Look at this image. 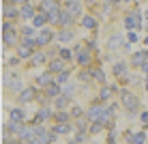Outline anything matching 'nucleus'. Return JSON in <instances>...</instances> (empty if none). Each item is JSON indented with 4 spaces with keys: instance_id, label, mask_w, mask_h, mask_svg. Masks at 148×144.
<instances>
[{
    "instance_id": "6",
    "label": "nucleus",
    "mask_w": 148,
    "mask_h": 144,
    "mask_svg": "<svg viewBox=\"0 0 148 144\" xmlns=\"http://www.w3.org/2000/svg\"><path fill=\"white\" fill-rule=\"evenodd\" d=\"M22 123H24V121H13V118H11V123H7V129L19 138V136H22V131H24V125H22Z\"/></svg>"
},
{
    "instance_id": "10",
    "label": "nucleus",
    "mask_w": 148,
    "mask_h": 144,
    "mask_svg": "<svg viewBox=\"0 0 148 144\" xmlns=\"http://www.w3.org/2000/svg\"><path fill=\"white\" fill-rule=\"evenodd\" d=\"M37 84H41V86H45V88H47L49 84H54V78H52V71H47V73H41L39 78H37Z\"/></svg>"
},
{
    "instance_id": "19",
    "label": "nucleus",
    "mask_w": 148,
    "mask_h": 144,
    "mask_svg": "<svg viewBox=\"0 0 148 144\" xmlns=\"http://www.w3.org/2000/svg\"><path fill=\"white\" fill-rule=\"evenodd\" d=\"M82 24H84V28H97V22H95V17H90V15H84L82 17Z\"/></svg>"
},
{
    "instance_id": "14",
    "label": "nucleus",
    "mask_w": 148,
    "mask_h": 144,
    "mask_svg": "<svg viewBox=\"0 0 148 144\" xmlns=\"http://www.w3.org/2000/svg\"><path fill=\"white\" fill-rule=\"evenodd\" d=\"M47 118H52V112H49L47 107H41V110H39V114H37V123L41 125V123H45Z\"/></svg>"
},
{
    "instance_id": "32",
    "label": "nucleus",
    "mask_w": 148,
    "mask_h": 144,
    "mask_svg": "<svg viewBox=\"0 0 148 144\" xmlns=\"http://www.w3.org/2000/svg\"><path fill=\"white\" fill-rule=\"evenodd\" d=\"M112 90H114V88H110V86H103V88H101V99H110Z\"/></svg>"
},
{
    "instance_id": "31",
    "label": "nucleus",
    "mask_w": 148,
    "mask_h": 144,
    "mask_svg": "<svg viewBox=\"0 0 148 144\" xmlns=\"http://www.w3.org/2000/svg\"><path fill=\"white\" fill-rule=\"evenodd\" d=\"M11 118L13 121H24V112L22 110H11Z\"/></svg>"
},
{
    "instance_id": "35",
    "label": "nucleus",
    "mask_w": 148,
    "mask_h": 144,
    "mask_svg": "<svg viewBox=\"0 0 148 144\" xmlns=\"http://www.w3.org/2000/svg\"><path fill=\"white\" fill-rule=\"evenodd\" d=\"M90 73H92V71H90ZM90 73H88V71H82V73H79V80H82V82H90Z\"/></svg>"
},
{
    "instance_id": "16",
    "label": "nucleus",
    "mask_w": 148,
    "mask_h": 144,
    "mask_svg": "<svg viewBox=\"0 0 148 144\" xmlns=\"http://www.w3.org/2000/svg\"><path fill=\"white\" fill-rule=\"evenodd\" d=\"M4 82H7V86H9V88H15V90H19V88H22V82H19L17 78H11V75H7V78H4Z\"/></svg>"
},
{
    "instance_id": "13",
    "label": "nucleus",
    "mask_w": 148,
    "mask_h": 144,
    "mask_svg": "<svg viewBox=\"0 0 148 144\" xmlns=\"http://www.w3.org/2000/svg\"><path fill=\"white\" fill-rule=\"evenodd\" d=\"M127 142L129 144H142L144 142V133H127Z\"/></svg>"
},
{
    "instance_id": "44",
    "label": "nucleus",
    "mask_w": 148,
    "mask_h": 144,
    "mask_svg": "<svg viewBox=\"0 0 148 144\" xmlns=\"http://www.w3.org/2000/svg\"><path fill=\"white\" fill-rule=\"evenodd\" d=\"M69 144H77V142H75V140H71V142H69Z\"/></svg>"
},
{
    "instance_id": "18",
    "label": "nucleus",
    "mask_w": 148,
    "mask_h": 144,
    "mask_svg": "<svg viewBox=\"0 0 148 144\" xmlns=\"http://www.w3.org/2000/svg\"><path fill=\"white\" fill-rule=\"evenodd\" d=\"M67 103H69V95H58L56 97V107H58V110H64Z\"/></svg>"
},
{
    "instance_id": "40",
    "label": "nucleus",
    "mask_w": 148,
    "mask_h": 144,
    "mask_svg": "<svg viewBox=\"0 0 148 144\" xmlns=\"http://www.w3.org/2000/svg\"><path fill=\"white\" fill-rule=\"evenodd\" d=\"M4 2H13V4H26V0H4Z\"/></svg>"
},
{
    "instance_id": "7",
    "label": "nucleus",
    "mask_w": 148,
    "mask_h": 144,
    "mask_svg": "<svg viewBox=\"0 0 148 144\" xmlns=\"http://www.w3.org/2000/svg\"><path fill=\"white\" fill-rule=\"evenodd\" d=\"M19 11H17V7H13V2H4V17L7 19H13V17H17Z\"/></svg>"
},
{
    "instance_id": "42",
    "label": "nucleus",
    "mask_w": 148,
    "mask_h": 144,
    "mask_svg": "<svg viewBox=\"0 0 148 144\" xmlns=\"http://www.w3.org/2000/svg\"><path fill=\"white\" fill-rule=\"evenodd\" d=\"M129 41H137V34L135 32H129Z\"/></svg>"
},
{
    "instance_id": "1",
    "label": "nucleus",
    "mask_w": 148,
    "mask_h": 144,
    "mask_svg": "<svg viewBox=\"0 0 148 144\" xmlns=\"http://www.w3.org/2000/svg\"><path fill=\"white\" fill-rule=\"evenodd\" d=\"M120 99H122V105L129 110V114L133 116V112L137 110V105H140V101H137L135 95H131L129 90H120Z\"/></svg>"
},
{
    "instance_id": "17",
    "label": "nucleus",
    "mask_w": 148,
    "mask_h": 144,
    "mask_svg": "<svg viewBox=\"0 0 148 144\" xmlns=\"http://www.w3.org/2000/svg\"><path fill=\"white\" fill-rule=\"evenodd\" d=\"M49 71H52V73L64 71V63H62V60H52V63H49Z\"/></svg>"
},
{
    "instance_id": "15",
    "label": "nucleus",
    "mask_w": 148,
    "mask_h": 144,
    "mask_svg": "<svg viewBox=\"0 0 148 144\" xmlns=\"http://www.w3.org/2000/svg\"><path fill=\"white\" fill-rule=\"evenodd\" d=\"M120 45H122V37H120V34H114V37L108 41V48L110 50H118Z\"/></svg>"
},
{
    "instance_id": "46",
    "label": "nucleus",
    "mask_w": 148,
    "mask_h": 144,
    "mask_svg": "<svg viewBox=\"0 0 148 144\" xmlns=\"http://www.w3.org/2000/svg\"><path fill=\"white\" fill-rule=\"evenodd\" d=\"M146 17H148V11H146Z\"/></svg>"
},
{
    "instance_id": "26",
    "label": "nucleus",
    "mask_w": 148,
    "mask_h": 144,
    "mask_svg": "<svg viewBox=\"0 0 148 144\" xmlns=\"http://www.w3.org/2000/svg\"><path fill=\"white\" fill-rule=\"evenodd\" d=\"M45 90H47V97H58V92H60V88L56 86V82H54V84H49Z\"/></svg>"
},
{
    "instance_id": "45",
    "label": "nucleus",
    "mask_w": 148,
    "mask_h": 144,
    "mask_svg": "<svg viewBox=\"0 0 148 144\" xmlns=\"http://www.w3.org/2000/svg\"><path fill=\"white\" fill-rule=\"evenodd\" d=\"M146 60H148V52H146Z\"/></svg>"
},
{
    "instance_id": "8",
    "label": "nucleus",
    "mask_w": 148,
    "mask_h": 144,
    "mask_svg": "<svg viewBox=\"0 0 148 144\" xmlns=\"http://www.w3.org/2000/svg\"><path fill=\"white\" fill-rule=\"evenodd\" d=\"M19 15H22L24 19H34V9H32V4H22V9H19Z\"/></svg>"
},
{
    "instance_id": "37",
    "label": "nucleus",
    "mask_w": 148,
    "mask_h": 144,
    "mask_svg": "<svg viewBox=\"0 0 148 144\" xmlns=\"http://www.w3.org/2000/svg\"><path fill=\"white\" fill-rule=\"evenodd\" d=\"M60 56H62V58H71V56H73V52H71V50H67V48H62V50H60Z\"/></svg>"
},
{
    "instance_id": "5",
    "label": "nucleus",
    "mask_w": 148,
    "mask_h": 144,
    "mask_svg": "<svg viewBox=\"0 0 148 144\" xmlns=\"http://www.w3.org/2000/svg\"><path fill=\"white\" fill-rule=\"evenodd\" d=\"M34 97H37V90H34L32 86H30V88H24L22 92H19V101H22V103H30Z\"/></svg>"
},
{
    "instance_id": "34",
    "label": "nucleus",
    "mask_w": 148,
    "mask_h": 144,
    "mask_svg": "<svg viewBox=\"0 0 148 144\" xmlns=\"http://www.w3.org/2000/svg\"><path fill=\"white\" fill-rule=\"evenodd\" d=\"M67 80H69V71L64 69V71H60V73H58V82H67Z\"/></svg>"
},
{
    "instance_id": "33",
    "label": "nucleus",
    "mask_w": 148,
    "mask_h": 144,
    "mask_svg": "<svg viewBox=\"0 0 148 144\" xmlns=\"http://www.w3.org/2000/svg\"><path fill=\"white\" fill-rule=\"evenodd\" d=\"M56 121L58 123H69V114L67 112H58V114H56Z\"/></svg>"
},
{
    "instance_id": "23",
    "label": "nucleus",
    "mask_w": 148,
    "mask_h": 144,
    "mask_svg": "<svg viewBox=\"0 0 148 144\" xmlns=\"http://www.w3.org/2000/svg\"><path fill=\"white\" fill-rule=\"evenodd\" d=\"M71 129H73V127H71V125H69V123H60V125H58V127H56V129H54V131H56V133H69Z\"/></svg>"
},
{
    "instance_id": "29",
    "label": "nucleus",
    "mask_w": 148,
    "mask_h": 144,
    "mask_svg": "<svg viewBox=\"0 0 148 144\" xmlns=\"http://www.w3.org/2000/svg\"><path fill=\"white\" fill-rule=\"evenodd\" d=\"M77 58H79V65H88V63H90V54H88V52H84V50L79 52Z\"/></svg>"
},
{
    "instance_id": "48",
    "label": "nucleus",
    "mask_w": 148,
    "mask_h": 144,
    "mask_svg": "<svg viewBox=\"0 0 148 144\" xmlns=\"http://www.w3.org/2000/svg\"><path fill=\"white\" fill-rule=\"evenodd\" d=\"M125 2H129V0H125Z\"/></svg>"
},
{
    "instance_id": "47",
    "label": "nucleus",
    "mask_w": 148,
    "mask_h": 144,
    "mask_svg": "<svg viewBox=\"0 0 148 144\" xmlns=\"http://www.w3.org/2000/svg\"><path fill=\"white\" fill-rule=\"evenodd\" d=\"M146 43H148V37H146Z\"/></svg>"
},
{
    "instance_id": "28",
    "label": "nucleus",
    "mask_w": 148,
    "mask_h": 144,
    "mask_svg": "<svg viewBox=\"0 0 148 144\" xmlns=\"http://www.w3.org/2000/svg\"><path fill=\"white\" fill-rule=\"evenodd\" d=\"M103 127H105L103 123H101V121H97L95 125H90V129H88V131H90V133L95 136V133H101V129H103Z\"/></svg>"
},
{
    "instance_id": "30",
    "label": "nucleus",
    "mask_w": 148,
    "mask_h": 144,
    "mask_svg": "<svg viewBox=\"0 0 148 144\" xmlns=\"http://www.w3.org/2000/svg\"><path fill=\"white\" fill-rule=\"evenodd\" d=\"M45 63V54H41V52H37L32 56V65H43Z\"/></svg>"
},
{
    "instance_id": "38",
    "label": "nucleus",
    "mask_w": 148,
    "mask_h": 144,
    "mask_svg": "<svg viewBox=\"0 0 148 144\" xmlns=\"http://www.w3.org/2000/svg\"><path fill=\"white\" fill-rule=\"evenodd\" d=\"M73 90H75L73 86H64V95H69V97H71V95H73Z\"/></svg>"
},
{
    "instance_id": "27",
    "label": "nucleus",
    "mask_w": 148,
    "mask_h": 144,
    "mask_svg": "<svg viewBox=\"0 0 148 144\" xmlns=\"http://www.w3.org/2000/svg\"><path fill=\"white\" fill-rule=\"evenodd\" d=\"M58 39L62 41V43H67V41H71V39H73V32H71V30H62V32L58 34Z\"/></svg>"
},
{
    "instance_id": "43",
    "label": "nucleus",
    "mask_w": 148,
    "mask_h": 144,
    "mask_svg": "<svg viewBox=\"0 0 148 144\" xmlns=\"http://www.w3.org/2000/svg\"><path fill=\"white\" fill-rule=\"evenodd\" d=\"M142 69H144V71H148V63H146V65H144V67H142Z\"/></svg>"
},
{
    "instance_id": "21",
    "label": "nucleus",
    "mask_w": 148,
    "mask_h": 144,
    "mask_svg": "<svg viewBox=\"0 0 148 144\" xmlns=\"http://www.w3.org/2000/svg\"><path fill=\"white\" fill-rule=\"evenodd\" d=\"M114 73L118 75V78H125V75H127V67H125V63H116V65H114Z\"/></svg>"
},
{
    "instance_id": "36",
    "label": "nucleus",
    "mask_w": 148,
    "mask_h": 144,
    "mask_svg": "<svg viewBox=\"0 0 148 144\" xmlns=\"http://www.w3.org/2000/svg\"><path fill=\"white\" fill-rule=\"evenodd\" d=\"M71 116H75V118L84 116V112H82V107H73V110H71Z\"/></svg>"
},
{
    "instance_id": "12",
    "label": "nucleus",
    "mask_w": 148,
    "mask_h": 144,
    "mask_svg": "<svg viewBox=\"0 0 148 144\" xmlns=\"http://www.w3.org/2000/svg\"><path fill=\"white\" fill-rule=\"evenodd\" d=\"M131 63H133L135 67H144V65H146V52H137V54H133Z\"/></svg>"
},
{
    "instance_id": "39",
    "label": "nucleus",
    "mask_w": 148,
    "mask_h": 144,
    "mask_svg": "<svg viewBox=\"0 0 148 144\" xmlns=\"http://www.w3.org/2000/svg\"><path fill=\"white\" fill-rule=\"evenodd\" d=\"M144 125H148V112H142V118H140Z\"/></svg>"
},
{
    "instance_id": "41",
    "label": "nucleus",
    "mask_w": 148,
    "mask_h": 144,
    "mask_svg": "<svg viewBox=\"0 0 148 144\" xmlns=\"http://www.w3.org/2000/svg\"><path fill=\"white\" fill-rule=\"evenodd\" d=\"M9 65H11V67H15V65H19V56H17V58H11V60H9Z\"/></svg>"
},
{
    "instance_id": "4",
    "label": "nucleus",
    "mask_w": 148,
    "mask_h": 144,
    "mask_svg": "<svg viewBox=\"0 0 148 144\" xmlns=\"http://www.w3.org/2000/svg\"><path fill=\"white\" fill-rule=\"evenodd\" d=\"M52 37H54L52 30H49V28H43V30L37 34V45H47L49 41H52Z\"/></svg>"
},
{
    "instance_id": "9",
    "label": "nucleus",
    "mask_w": 148,
    "mask_h": 144,
    "mask_svg": "<svg viewBox=\"0 0 148 144\" xmlns=\"http://www.w3.org/2000/svg\"><path fill=\"white\" fill-rule=\"evenodd\" d=\"M67 11L71 15H79L82 13V2H79V0H69V2H67Z\"/></svg>"
},
{
    "instance_id": "11",
    "label": "nucleus",
    "mask_w": 148,
    "mask_h": 144,
    "mask_svg": "<svg viewBox=\"0 0 148 144\" xmlns=\"http://www.w3.org/2000/svg\"><path fill=\"white\" fill-rule=\"evenodd\" d=\"M125 26H127V28H135V26L140 28V15H137V13H131L129 17L125 19Z\"/></svg>"
},
{
    "instance_id": "22",
    "label": "nucleus",
    "mask_w": 148,
    "mask_h": 144,
    "mask_svg": "<svg viewBox=\"0 0 148 144\" xmlns=\"http://www.w3.org/2000/svg\"><path fill=\"white\" fill-rule=\"evenodd\" d=\"M30 50H32V48H28V45H19L17 56H19V58H28V56H30Z\"/></svg>"
},
{
    "instance_id": "3",
    "label": "nucleus",
    "mask_w": 148,
    "mask_h": 144,
    "mask_svg": "<svg viewBox=\"0 0 148 144\" xmlns=\"http://www.w3.org/2000/svg\"><path fill=\"white\" fill-rule=\"evenodd\" d=\"M105 110H108V107H103L101 103H97V105H92V107H88V110H86V116H88L90 121H99V118L105 114Z\"/></svg>"
},
{
    "instance_id": "24",
    "label": "nucleus",
    "mask_w": 148,
    "mask_h": 144,
    "mask_svg": "<svg viewBox=\"0 0 148 144\" xmlns=\"http://www.w3.org/2000/svg\"><path fill=\"white\" fill-rule=\"evenodd\" d=\"M90 71H92V75H95V78H97V80L101 82V84H105V73H103V71H101V69H97V67H92V69H90Z\"/></svg>"
},
{
    "instance_id": "20",
    "label": "nucleus",
    "mask_w": 148,
    "mask_h": 144,
    "mask_svg": "<svg viewBox=\"0 0 148 144\" xmlns=\"http://www.w3.org/2000/svg\"><path fill=\"white\" fill-rule=\"evenodd\" d=\"M71 19H73V15H71L69 11H62V13H60L58 24H62V26H69V24H71Z\"/></svg>"
},
{
    "instance_id": "2",
    "label": "nucleus",
    "mask_w": 148,
    "mask_h": 144,
    "mask_svg": "<svg viewBox=\"0 0 148 144\" xmlns=\"http://www.w3.org/2000/svg\"><path fill=\"white\" fill-rule=\"evenodd\" d=\"M2 28H4V43L7 45H17V30H13V26L9 22H4L2 24Z\"/></svg>"
},
{
    "instance_id": "25",
    "label": "nucleus",
    "mask_w": 148,
    "mask_h": 144,
    "mask_svg": "<svg viewBox=\"0 0 148 144\" xmlns=\"http://www.w3.org/2000/svg\"><path fill=\"white\" fill-rule=\"evenodd\" d=\"M32 22H34V28H41L45 22H47V15H34Z\"/></svg>"
}]
</instances>
